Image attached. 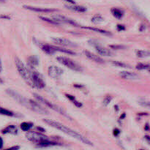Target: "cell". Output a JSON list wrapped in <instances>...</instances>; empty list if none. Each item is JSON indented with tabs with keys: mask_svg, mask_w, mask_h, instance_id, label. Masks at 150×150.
Instances as JSON below:
<instances>
[{
	"mask_svg": "<svg viewBox=\"0 0 150 150\" xmlns=\"http://www.w3.org/2000/svg\"><path fill=\"white\" fill-rule=\"evenodd\" d=\"M64 1H66L67 2L70 3L71 4H76V2H75V1H73V0H64Z\"/></svg>",
	"mask_w": 150,
	"mask_h": 150,
	"instance_id": "74e56055",
	"label": "cell"
},
{
	"mask_svg": "<svg viewBox=\"0 0 150 150\" xmlns=\"http://www.w3.org/2000/svg\"><path fill=\"white\" fill-rule=\"evenodd\" d=\"M93 45L95 46V50L102 57H111L113 55L112 52L108 48L102 46L98 43H93Z\"/></svg>",
	"mask_w": 150,
	"mask_h": 150,
	"instance_id": "8fae6325",
	"label": "cell"
},
{
	"mask_svg": "<svg viewBox=\"0 0 150 150\" xmlns=\"http://www.w3.org/2000/svg\"><path fill=\"white\" fill-rule=\"evenodd\" d=\"M65 7L69 10L78 12V13H84L86 11V7H83V6L76 5V4H65Z\"/></svg>",
	"mask_w": 150,
	"mask_h": 150,
	"instance_id": "e0dca14e",
	"label": "cell"
},
{
	"mask_svg": "<svg viewBox=\"0 0 150 150\" xmlns=\"http://www.w3.org/2000/svg\"><path fill=\"white\" fill-rule=\"evenodd\" d=\"M4 83V81H3L2 79H1V78H0V83Z\"/></svg>",
	"mask_w": 150,
	"mask_h": 150,
	"instance_id": "ee69618b",
	"label": "cell"
},
{
	"mask_svg": "<svg viewBox=\"0 0 150 150\" xmlns=\"http://www.w3.org/2000/svg\"><path fill=\"white\" fill-rule=\"evenodd\" d=\"M31 77H32V81L33 83L34 88L41 89L45 87V82H44L41 75L38 72L35 71V70L31 71Z\"/></svg>",
	"mask_w": 150,
	"mask_h": 150,
	"instance_id": "52a82bcc",
	"label": "cell"
},
{
	"mask_svg": "<svg viewBox=\"0 0 150 150\" xmlns=\"http://www.w3.org/2000/svg\"><path fill=\"white\" fill-rule=\"evenodd\" d=\"M59 144H58L57 142H52L51 140H47L45 141V142H42L41 143L38 144V146L39 147H48V146H56V145H59Z\"/></svg>",
	"mask_w": 150,
	"mask_h": 150,
	"instance_id": "44dd1931",
	"label": "cell"
},
{
	"mask_svg": "<svg viewBox=\"0 0 150 150\" xmlns=\"http://www.w3.org/2000/svg\"><path fill=\"white\" fill-rule=\"evenodd\" d=\"M34 97L35 98V99L38 100V101H39L40 103H42L43 105H45V106H48V108H51L52 110H54V111H57V112H58L59 114H62V116H64V117H65L67 119H70V120H71V118H70V117H69L68 115H67V114H66L65 111H64L63 109H62L60 107H59L58 105H55V104H53L52 103L49 102V101L48 100L45 99L44 98H42L41 95H38V94H34Z\"/></svg>",
	"mask_w": 150,
	"mask_h": 150,
	"instance_id": "3957f363",
	"label": "cell"
},
{
	"mask_svg": "<svg viewBox=\"0 0 150 150\" xmlns=\"http://www.w3.org/2000/svg\"><path fill=\"white\" fill-rule=\"evenodd\" d=\"M136 70H149V64L147 63H138L136 66Z\"/></svg>",
	"mask_w": 150,
	"mask_h": 150,
	"instance_id": "cb8c5ba5",
	"label": "cell"
},
{
	"mask_svg": "<svg viewBox=\"0 0 150 150\" xmlns=\"http://www.w3.org/2000/svg\"><path fill=\"white\" fill-rule=\"evenodd\" d=\"M81 28H83V29H89V30H92V31H93V32H98V33L101 34V35H107V36L111 35V32H108V31H106V30H104L103 29L91 27V26H81Z\"/></svg>",
	"mask_w": 150,
	"mask_h": 150,
	"instance_id": "ac0fdd59",
	"label": "cell"
},
{
	"mask_svg": "<svg viewBox=\"0 0 150 150\" xmlns=\"http://www.w3.org/2000/svg\"><path fill=\"white\" fill-rule=\"evenodd\" d=\"M65 96H66V98L69 100L71 101V102L73 103L74 104L76 107H78V108H81V107H82V105H82L81 103H80L79 101H78L76 99V98H75L74 96H73V95H68V94H65Z\"/></svg>",
	"mask_w": 150,
	"mask_h": 150,
	"instance_id": "7402d4cb",
	"label": "cell"
},
{
	"mask_svg": "<svg viewBox=\"0 0 150 150\" xmlns=\"http://www.w3.org/2000/svg\"><path fill=\"white\" fill-rule=\"evenodd\" d=\"M145 130H146V131H148V130H149V124H148V123H146V125H145Z\"/></svg>",
	"mask_w": 150,
	"mask_h": 150,
	"instance_id": "f35d334b",
	"label": "cell"
},
{
	"mask_svg": "<svg viewBox=\"0 0 150 150\" xmlns=\"http://www.w3.org/2000/svg\"><path fill=\"white\" fill-rule=\"evenodd\" d=\"M3 134H13L16 135L18 133V128L15 125H10L7 126V127L1 131Z\"/></svg>",
	"mask_w": 150,
	"mask_h": 150,
	"instance_id": "d6986e66",
	"label": "cell"
},
{
	"mask_svg": "<svg viewBox=\"0 0 150 150\" xmlns=\"http://www.w3.org/2000/svg\"><path fill=\"white\" fill-rule=\"evenodd\" d=\"M117 30L118 31H124L125 30V26H123V25H120V24H118L117 26Z\"/></svg>",
	"mask_w": 150,
	"mask_h": 150,
	"instance_id": "836d02e7",
	"label": "cell"
},
{
	"mask_svg": "<svg viewBox=\"0 0 150 150\" xmlns=\"http://www.w3.org/2000/svg\"><path fill=\"white\" fill-rule=\"evenodd\" d=\"M43 121L44 122H45L47 125L51 126V127H54V128L57 129V130H60V131L62 132V133L67 134V136H71L72 138H74V139L80 141L81 142L85 144L92 146V143L89 140V139H86V137L82 136V135L80 134V133H77V132L75 131V130H73L72 129L69 128V127H67V126L64 125H62V123L59 122H57V121H54V120H49V119H44Z\"/></svg>",
	"mask_w": 150,
	"mask_h": 150,
	"instance_id": "6da1fadb",
	"label": "cell"
},
{
	"mask_svg": "<svg viewBox=\"0 0 150 150\" xmlns=\"http://www.w3.org/2000/svg\"><path fill=\"white\" fill-rule=\"evenodd\" d=\"M113 134H114V136H118L120 134V130L119 129L115 128L114 130V131H113Z\"/></svg>",
	"mask_w": 150,
	"mask_h": 150,
	"instance_id": "e575fe53",
	"label": "cell"
},
{
	"mask_svg": "<svg viewBox=\"0 0 150 150\" xmlns=\"http://www.w3.org/2000/svg\"><path fill=\"white\" fill-rule=\"evenodd\" d=\"M139 104H140L143 107H146V108H149V105H150V103L149 102V100L146 99H145V98H143V99H141V100L139 101Z\"/></svg>",
	"mask_w": 150,
	"mask_h": 150,
	"instance_id": "4dcf8cb0",
	"label": "cell"
},
{
	"mask_svg": "<svg viewBox=\"0 0 150 150\" xmlns=\"http://www.w3.org/2000/svg\"><path fill=\"white\" fill-rule=\"evenodd\" d=\"M125 117V114H123L121 116V117H120V118H121V119H124Z\"/></svg>",
	"mask_w": 150,
	"mask_h": 150,
	"instance_id": "7bdbcfd3",
	"label": "cell"
},
{
	"mask_svg": "<svg viewBox=\"0 0 150 150\" xmlns=\"http://www.w3.org/2000/svg\"><path fill=\"white\" fill-rule=\"evenodd\" d=\"M29 104H30V109L32 111H35V112L38 113V114H48V112L44 108H42L41 105H39V103H38L37 102H35V100H29Z\"/></svg>",
	"mask_w": 150,
	"mask_h": 150,
	"instance_id": "30bf717a",
	"label": "cell"
},
{
	"mask_svg": "<svg viewBox=\"0 0 150 150\" xmlns=\"http://www.w3.org/2000/svg\"><path fill=\"white\" fill-rule=\"evenodd\" d=\"M64 71L61 67L58 66L51 65L48 67V74L51 78L54 79H57L61 77L62 75L63 74Z\"/></svg>",
	"mask_w": 150,
	"mask_h": 150,
	"instance_id": "9c48e42d",
	"label": "cell"
},
{
	"mask_svg": "<svg viewBox=\"0 0 150 150\" xmlns=\"http://www.w3.org/2000/svg\"><path fill=\"white\" fill-rule=\"evenodd\" d=\"M25 9L26 10H31V11L38 12V13H51V12L57 11L56 9L52 8H42V7H32V6H23Z\"/></svg>",
	"mask_w": 150,
	"mask_h": 150,
	"instance_id": "2e32d148",
	"label": "cell"
},
{
	"mask_svg": "<svg viewBox=\"0 0 150 150\" xmlns=\"http://www.w3.org/2000/svg\"><path fill=\"white\" fill-rule=\"evenodd\" d=\"M91 21H92V23H99L103 21V16H101V15L97 14L92 18Z\"/></svg>",
	"mask_w": 150,
	"mask_h": 150,
	"instance_id": "83f0119b",
	"label": "cell"
},
{
	"mask_svg": "<svg viewBox=\"0 0 150 150\" xmlns=\"http://www.w3.org/2000/svg\"><path fill=\"white\" fill-rule=\"evenodd\" d=\"M33 126V124L31 122H23L21 124V128L23 131H29L32 127Z\"/></svg>",
	"mask_w": 150,
	"mask_h": 150,
	"instance_id": "4316f807",
	"label": "cell"
},
{
	"mask_svg": "<svg viewBox=\"0 0 150 150\" xmlns=\"http://www.w3.org/2000/svg\"><path fill=\"white\" fill-rule=\"evenodd\" d=\"M119 75H120L122 79H125V80H136V79H138L139 78V76L136 73L127 71V70L121 71L119 73Z\"/></svg>",
	"mask_w": 150,
	"mask_h": 150,
	"instance_id": "5bb4252c",
	"label": "cell"
},
{
	"mask_svg": "<svg viewBox=\"0 0 150 150\" xmlns=\"http://www.w3.org/2000/svg\"><path fill=\"white\" fill-rule=\"evenodd\" d=\"M39 63L40 59L38 56L32 55L27 59V64L30 67L31 70H35V68L39 66Z\"/></svg>",
	"mask_w": 150,
	"mask_h": 150,
	"instance_id": "7c38bea8",
	"label": "cell"
},
{
	"mask_svg": "<svg viewBox=\"0 0 150 150\" xmlns=\"http://www.w3.org/2000/svg\"><path fill=\"white\" fill-rule=\"evenodd\" d=\"M57 60L64 66L67 67V68L76 72H81L83 70L81 66L78 64L75 61L70 58H67L66 57H57Z\"/></svg>",
	"mask_w": 150,
	"mask_h": 150,
	"instance_id": "277c9868",
	"label": "cell"
},
{
	"mask_svg": "<svg viewBox=\"0 0 150 150\" xmlns=\"http://www.w3.org/2000/svg\"><path fill=\"white\" fill-rule=\"evenodd\" d=\"M4 0H0V1H4Z\"/></svg>",
	"mask_w": 150,
	"mask_h": 150,
	"instance_id": "f6af8a7d",
	"label": "cell"
},
{
	"mask_svg": "<svg viewBox=\"0 0 150 150\" xmlns=\"http://www.w3.org/2000/svg\"><path fill=\"white\" fill-rule=\"evenodd\" d=\"M83 54H84V55L86 56L89 60H92V61L95 62L96 63H98V64H103V63L105 62L104 59H103L101 57L96 55V54H93V53L90 52V51H83Z\"/></svg>",
	"mask_w": 150,
	"mask_h": 150,
	"instance_id": "4fadbf2b",
	"label": "cell"
},
{
	"mask_svg": "<svg viewBox=\"0 0 150 150\" xmlns=\"http://www.w3.org/2000/svg\"><path fill=\"white\" fill-rule=\"evenodd\" d=\"M55 48L56 51H59V52L64 53V54H69V55H76V53L73 52V51L70 49H67V48H64L63 47H60V46H54Z\"/></svg>",
	"mask_w": 150,
	"mask_h": 150,
	"instance_id": "603a6c76",
	"label": "cell"
},
{
	"mask_svg": "<svg viewBox=\"0 0 150 150\" xmlns=\"http://www.w3.org/2000/svg\"><path fill=\"white\" fill-rule=\"evenodd\" d=\"M39 46L44 53L48 54V55H52L57 52L55 48H54V45H51L47 43H40L39 42Z\"/></svg>",
	"mask_w": 150,
	"mask_h": 150,
	"instance_id": "9a60e30c",
	"label": "cell"
},
{
	"mask_svg": "<svg viewBox=\"0 0 150 150\" xmlns=\"http://www.w3.org/2000/svg\"><path fill=\"white\" fill-rule=\"evenodd\" d=\"M136 55H137L138 57H140V58H145V57H149L150 54L149 51L139 50V51H136Z\"/></svg>",
	"mask_w": 150,
	"mask_h": 150,
	"instance_id": "d4e9b609",
	"label": "cell"
},
{
	"mask_svg": "<svg viewBox=\"0 0 150 150\" xmlns=\"http://www.w3.org/2000/svg\"><path fill=\"white\" fill-rule=\"evenodd\" d=\"M111 100H112V97L109 95H105V98H104L103 103V105H105V106H106V105H108V104L111 103Z\"/></svg>",
	"mask_w": 150,
	"mask_h": 150,
	"instance_id": "1f68e13d",
	"label": "cell"
},
{
	"mask_svg": "<svg viewBox=\"0 0 150 150\" xmlns=\"http://www.w3.org/2000/svg\"><path fill=\"white\" fill-rule=\"evenodd\" d=\"M15 64H16L18 72L19 73L20 76L23 78L25 82L31 87L34 88L33 83L32 81V77H31V70H29L26 67V66L23 64V62L18 57H15Z\"/></svg>",
	"mask_w": 150,
	"mask_h": 150,
	"instance_id": "7a4b0ae2",
	"label": "cell"
},
{
	"mask_svg": "<svg viewBox=\"0 0 150 150\" xmlns=\"http://www.w3.org/2000/svg\"><path fill=\"white\" fill-rule=\"evenodd\" d=\"M140 150H144V149H140Z\"/></svg>",
	"mask_w": 150,
	"mask_h": 150,
	"instance_id": "bcb514c9",
	"label": "cell"
},
{
	"mask_svg": "<svg viewBox=\"0 0 150 150\" xmlns=\"http://www.w3.org/2000/svg\"><path fill=\"white\" fill-rule=\"evenodd\" d=\"M0 114L1 115L7 116V117H13L14 116V113L12 112L10 110L2 108V107H0Z\"/></svg>",
	"mask_w": 150,
	"mask_h": 150,
	"instance_id": "484cf974",
	"label": "cell"
},
{
	"mask_svg": "<svg viewBox=\"0 0 150 150\" xmlns=\"http://www.w3.org/2000/svg\"><path fill=\"white\" fill-rule=\"evenodd\" d=\"M109 47L112 49H122V48H125V47L124 45H110Z\"/></svg>",
	"mask_w": 150,
	"mask_h": 150,
	"instance_id": "d6a6232c",
	"label": "cell"
},
{
	"mask_svg": "<svg viewBox=\"0 0 150 150\" xmlns=\"http://www.w3.org/2000/svg\"><path fill=\"white\" fill-rule=\"evenodd\" d=\"M51 40L54 43L57 45H60L61 47H77V44L64 38H52Z\"/></svg>",
	"mask_w": 150,
	"mask_h": 150,
	"instance_id": "ba28073f",
	"label": "cell"
},
{
	"mask_svg": "<svg viewBox=\"0 0 150 150\" xmlns=\"http://www.w3.org/2000/svg\"><path fill=\"white\" fill-rule=\"evenodd\" d=\"M145 138L146 139V141L148 142V143H149V136H145Z\"/></svg>",
	"mask_w": 150,
	"mask_h": 150,
	"instance_id": "b9f144b4",
	"label": "cell"
},
{
	"mask_svg": "<svg viewBox=\"0 0 150 150\" xmlns=\"http://www.w3.org/2000/svg\"><path fill=\"white\" fill-rule=\"evenodd\" d=\"M26 137L29 142H33L37 144L49 139L48 136H45V134H42V133L37 131H28L26 134Z\"/></svg>",
	"mask_w": 150,
	"mask_h": 150,
	"instance_id": "5b68a950",
	"label": "cell"
},
{
	"mask_svg": "<svg viewBox=\"0 0 150 150\" xmlns=\"http://www.w3.org/2000/svg\"><path fill=\"white\" fill-rule=\"evenodd\" d=\"M2 71V64H1V59H0V73Z\"/></svg>",
	"mask_w": 150,
	"mask_h": 150,
	"instance_id": "ab89813d",
	"label": "cell"
},
{
	"mask_svg": "<svg viewBox=\"0 0 150 150\" xmlns=\"http://www.w3.org/2000/svg\"><path fill=\"white\" fill-rule=\"evenodd\" d=\"M111 14L113 15L114 18L117 19H121L122 18L123 16H124V11L120 9L117 8V7H113L111 10Z\"/></svg>",
	"mask_w": 150,
	"mask_h": 150,
	"instance_id": "ffe728a7",
	"label": "cell"
},
{
	"mask_svg": "<svg viewBox=\"0 0 150 150\" xmlns=\"http://www.w3.org/2000/svg\"><path fill=\"white\" fill-rule=\"evenodd\" d=\"M39 18L41 19V20L44 21H45V22H48V23H51V24L59 25V23H57V21H54L53 18H49L44 17V16H39Z\"/></svg>",
	"mask_w": 150,
	"mask_h": 150,
	"instance_id": "f1b7e54d",
	"label": "cell"
},
{
	"mask_svg": "<svg viewBox=\"0 0 150 150\" xmlns=\"http://www.w3.org/2000/svg\"><path fill=\"white\" fill-rule=\"evenodd\" d=\"M37 128H38V130H41L42 132L45 131V130H44V129H42V127H38Z\"/></svg>",
	"mask_w": 150,
	"mask_h": 150,
	"instance_id": "60d3db41",
	"label": "cell"
},
{
	"mask_svg": "<svg viewBox=\"0 0 150 150\" xmlns=\"http://www.w3.org/2000/svg\"><path fill=\"white\" fill-rule=\"evenodd\" d=\"M3 144H4V142H3V139H2V138L0 137V149H2Z\"/></svg>",
	"mask_w": 150,
	"mask_h": 150,
	"instance_id": "8d00e7d4",
	"label": "cell"
},
{
	"mask_svg": "<svg viewBox=\"0 0 150 150\" xmlns=\"http://www.w3.org/2000/svg\"><path fill=\"white\" fill-rule=\"evenodd\" d=\"M114 65L117 66V67H124V68H127V67H130V66L128 65L127 64L124 62H118V61H112L111 62Z\"/></svg>",
	"mask_w": 150,
	"mask_h": 150,
	"instance_id": "f546056e",
	"label": "cell"
},
{
	"mask_svg": "<svg viewBox=\"0 0 150 150\" xmlns=\"http://www.w3.org/2000/svg\"><path fill=\"white\" fill-rule=\"evenodd\" d=\"M6 92H7V95H10L11 98H13L15 100L17 101L18 103L21 104V105H23V106H25L26 108L30 109V104H29V100H27L26 98H23L22 95H21L20 94L18 93L17 92L13 90V89H7V90H6Z\"/></svg>",
	"mask_w": 150,
	"mask_h": 150,
	"instance_id": "8992f818",
	"label": "cell"
},
{
	"mask_svg": "<svg viewBox=\"0 0 150 150\" xmlns=\"http://www.w3.org/2000/svg\"><path fill=\"white\" fill-rule=\"evenodd\" d=\"M19 149H20L19 146H13L12 147L7 148V149H5L4 150H18Z\"/></svg>",
	"mask_w": 150,
	"mask_h": 150,
	"instance_id": "d590c367",
	"label": "cell"
}]
</instances>
